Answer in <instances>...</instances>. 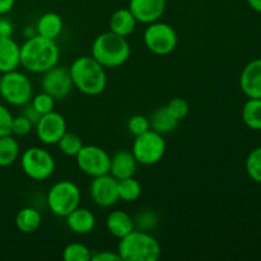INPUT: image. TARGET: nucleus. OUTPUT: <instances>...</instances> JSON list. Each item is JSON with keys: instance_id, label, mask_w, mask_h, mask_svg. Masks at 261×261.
Returning <instances> with one entry per match:
<instances>
[{"instance_id": "aec40b11", "label": "nucleus", "mask_w": 261, "mask_h": 261, "mask_svg": "<svg viewBox=\"0 0 261 261\" xmlns=\"http://www.w3.org/2000/svg\"><path fill=\"white\" fill-rule=\"evenodd\" d=\"M109 24L111 32L127 38L137 28L138 20L135 19L129 8H121L112 13Z\"/></svg>"}, {"instance_id": "c756f323", "label": "nucleus", "mask_w": 261, "mask_h": 261, "mask_svg": "<svg viewBox=\"0 0 261 261\" xmlns=\"http://www.w3.org/2000/svg\"><path fill=\"white\" fill-rule=\"evenodd\" d=\"M246 172L255 182L261 184V147L255 148L246 158Z\"/></svg>"}, {"instance_id": "c85d7f7f", "label": "nucleus", "mask_w": 261, "mask_h": 261, "mask_svg": "<svg viewBox=\"0 0 261 261\" xmlns=\"http://www.w3.org/2000/svg\"><path fill=\"white\" fill-rule=\"evenodd\" d=\"M63 259L65 261H91L92 251L86 245L73 242L63 250Z\"/></svg>"}, {"instance_id": "f257e3e1", "label": "nucleus", "mask_w": 261, "mask_h": 261, "mask_svg": "<svg viewBox=\"0 0 261 261\" xmlns=\"http://www.w3.org/2000/svg\"><path fill=\"white\" fill-rule=\"evenodd\" d=\"M60 60V48L56 40L36 35L25 38L20 45V66L25 71L42 74L58 65Z\"/></svg>"}, {"instance_id": "423d86ee", "label": "nucleus", "mask_w": 261, "mask_h": 261, "mask_svg": "<svg viewBox=\"0 0 261 261\" xmlns=\"http://www.w3.org/2000/svg\"><path fill=\"white\" fill-rule=\"evenodd\" d=\"M82 193L75 182L61 180L54 184L46 196L48 209L55 216L65 218L70 212L81 205Z\"/></svg>"}, {"instance_id": "7c9ffc66", "label": "nucleus", "mask_w": 261, "mask_h": 261, "mask_svg": "<svg viewBox=\"0 0 261 261\" xmlns=\"http://www.w3.org/2000/svg\"><path fill=\"white\" fill-rule=\"evenodd\" d=\"M55 102L56 99L53 96H50L46 92H40V93L35 94L31 99L30 103L32 105L33 109L42 116V115L48 114V112L55 110Z\"/></svg>"}, {"instance_id": "f8f14e48", "label": "nucleus", "mask_w": 261, "mask_h": 261, "mask_svg": "<svg viewBox=\"0 0 261 261\" xmlns=\"http://www.w3.org/2000/svg\"><path fill=\"white\" fill-rule=\"evenodd\" d=\"M35 130L41 143L46 145H55L68 132V125L65 117L54 110L40 117L35 125Z\"/></svg>"}, {"instance_id": "5701e85b", "label": "nucleus", "mask_w": 261, "mask_h": 261, "mask_svg": "<svg viewBox=\"0 0 261 261\" xmlns=\"http://www.w3.org/2000/svg\"><path fill=\"white\" fill-rule=\"evenodd\" d=\"M149 122H150V129L160 133V134L165 135V134H168V133L173 132V130L177 127L178 122L180 121L170 114V111L166 109V106H162V107H158V109L150 115Z\"/></svg>"}, {"instance_id": "412c9836", "label": "nucleus", "mask_w": 261, "mask_h": 261, "mask_svg": "<svg viewBox=\"0 0 261 261\" xmlns=\"http://www.w3.org/2000/svg\"><path fill=\"white\" fill-rule=\"evenodd\" d=\"M37 35L50 40H58L64 30V22L60 15L55 12L43 13L36 22Z\"/></svg>"}, {"instance_id": "9d476101", "label": "nucleus", "mask_w": 261, "mask_h": 261, "mask_svg": "<svg viewBox=\"0 0 261 261\" xmlns=\"http://www.w3.org/2000/svg\"><path fill=\"white\" fill-rule=\"evenodd\" d=\"M76 165L84 175L89 177L106 175L110 172V161L111 155L106 149L99 145H83L78 154L75 155Z\"/></svg>"}, {"instance_id": "4c0bfd02", "label": "nucleus", "mask_w": 261, "mask_h": 261, "mask_svg": "<svg viewBox=\"0 0 261 261\" xmlns=\"http://www.w3.org/2000/svg\"><path fill=\"white\" fill-rule=\"evenodd\" d=\"M22 115L24 117H27L28 120H30L31 122H32L33 125L37 124V121L40 120L41 115L38 114L37 111H36L35 109H33V106L31 103H27L23 106V110H22Z\"/></svg>"}, {"instance_id": "72a5a7b5", "label": "nucleus", "mask_w": 261, "mask_h": 261, "mask_svg": "<svg viewBox=\"0 0 261 261\" xmlns=\"http://www.w3.org/2000/svg\"><path fill=\"white\" fill-rule=\"evenodd\" d=\"M33 129H35V125H33L32 122L27 119V117L23 116L22 114L18 115V116L13 117L12 135H14L15 138L25 137V135L30 134Z\"/></svg>"}, {"instance_id": "1a4fd4ad", "label": "nucleus", "mask_w": 261, "mask_h": 261, "mask_svg": "<svg viewBox=\"0 0 261 261\" xmlns=\"http://www.w3.org/2000/svg\"><path fill=\"white\" fill-rule=\"evenodd\" d=\"M166 149H167V143L163 135L150 129L144 134L135 137L132 153L139 165L153 166L162 161L166 154Z\"/></svg>"}, {"instance_id": "7ed1b4c3", "label": "nucleus", "mask_w": 261, "mask_h": 261, "mask_svg": "<svg viewBox=\"0 0 261 261\" xmlns=\"http://www.w3.org/2000/svg\"><path fill=\"white\" fill-rule=\"evenodd\" d=\"M132 55V47L126 37L107 31L94 38L91 56L103 68L114 69L124 65Z\"/></svg>"}, {"instance_id": "ea45409f", "label": "nucleus", "mask_w": 261, "mask_h": 261, "mask_svg": "<svg viewBox=\"0 0 261 261\" xmlns=\"http://www.w3.org/2000/svg\"><path fill=\"white\" fill-rule=\"evenodd\" d=\"M247 4L250 5L252 10L261 13V0H247Z\"/></svg>"}, {"instance_id": "f704fd0d", "label": "nucleus", "mask_w": 261, "mask_h": 261, "mask_svg": "<svg viewBox=\"0 0 261 261\" xmlns=\"http://www.w3.org/2000/svg\"><path fill=\"white\" fill-rule=\"evenodd\" d=\"M13 115L5 105L0 103V137L12 134Z\"/></svg>"}, {"instance_id": "c9c22d12", "label": "nucleus", "mask_w": 261, "mask_h": 261, "mask_svg": "<svg viewBox=\"0 0 261 261\" xmlns=\"http://www.w3.org/2000/svg\"><path fill=\"white\" fill-rule=\"evenodd\" d=\"M91 261H121L117 251H111V250H102L99 252H92Z\"/></svg>"}, {"instance_id": "4468645a", "label": "nucleus", "mask_w": 261, "mask_h": 261, "mask_svg": "<svg viewBox=\"0 0 261 261\" xmlns=\"http://www.w3.org/2000/svg\"><path fill=\"white\" fill-rule=\"evenodd\" d=\"M166 0H129V9L138 23L149 24L162 18L166 10Z\"/></svg>"}, {"instance_id": "a211bd4d", "label": "nucleus", "mask_w": 261, "mask_h": 261, "mask_svg": "<svg viewBox=\"0 0 261 261\" xmlns=\"http://www.w3.org/2000/svg\"><path fill=\"white\" fill-rule=\"evenodd\" d=\"M66 226L69 227L73 233L75 234H88L96 227V217L89 209L87 208H78L74 209L73 212L65 217Z\"/></svg>"}, {"instance_id": "39448f33", "label": "nucleus", "mask_w": 261, "mask_h": 261, "mask_svg": "<svg viewBox=\"0 0 261 261\" xmlns=\"http://www.w3.org/2000/svg\"><path fill=\"white\" fill-rule=\"evenodd\" d=\"M33 97V86L28 75L18 69L0 76V98L14 107L30 103Z\"/></svg>"}, {"instance_id": "20e7f679", "label": "nucleus", "mask_w": 261, "mask_h": 261, "mask_svg": "<svg viewBox=\"0 0 261 261\" xmlns=\"http://www.w3.org/2000/svg\"><path fill=\"white\" fill-rule=\"evenodd\" d=\"M117 254L121 261H157L162 255V247L150 232L133 229L120 239Z\"/></svg>"}, {"instance_id": "a19ab883", "label": "nucleus", "mask_w": 261, "mask_h": 261, "mask_svg": "<svg viewBox=\"0 0 261 261\" xmlns=\"http://www.w3.org/2000/svg\"><path fill=\"white\" fill-rule=\"evenodd\" d=\"M36 35H37L36 27H25L24 30H23V36H24L25 38L33 37V36H36Z\"/></svg>"}, {"instance_id": "e433bc0d", "label": "nucleus", "mask_w": 261, "mask_h": 261, "mask_svg": "<svg viewBox=\"0 0 261 261\" xmlns=\"http://www.w3.org/2000/svg\"><path fill=\"white\" fill-rule=\"evenodd\" d=\"M14 32V25L12 20L0 15V37H12Z\"/></svg>"}, {"instance_id": "0eeeda50", "label": "nucleus", "mask_w": 261, "mask_h": 261, "mask_svg": "<svg viewBox=\"0 0 261 261\" xmlns=\"http://www.w3.org/2000/svg\"><path fill=\"white\" fill-rule=\"evenodd\" d=\"M143 42L148 51L152 54L157 56H166L176 50L178 36L172 25L157 20L147 24L143 33Z\"/></svg>"}, {"instance_id": "4be33fe9", "label": "nucleus", "mask_w": 261, "mask_h": 261, "mask_svg": "<svg viewBox=\"0 0 261 261\" xmlns=\"http://www.w3.org/2000/svg\"><path fill=\"white\" fill-rule=\"evenodd\" d=\"M42 224V216L32 206L22 208L15 216V226L22 233H35Z\"/></svg>"}, {"instance_id": "f3484780", "label": "nucleus", "mask_w": 261, "mask_h": 261, "mask_svg": "<svg viewBox=\"0 0 261 261\" xmlns=\"http://www.w3.org/2000/svg\"><path fill=\"white\" fill-rule=\"evenodd\" d=\"M20 66V45L13 37H0V74Z\"/></svg>"}, {"instance_id": "393cba45", "label": "nucleus", "mask_w": 261, "mask_h": 261, "mask_svg": "<svg viewBox=\"0 0 261 261\" xmlns=\"http://www.w3.org/2000/svg\"><path fill=\"white\" fill-rule=\"evenodd\" d=\"M242 121L249 129L261 130V98H249L245 102Z\"/></svg>"}, {"instance_id": "ddd939ff", "label": "nucleus", "mask_w": 261, "mask_h": 261, "mask_svg": "<svg viewBox=\"0 0 261 261\" xmlns=\"http://www.w3.org/2000/svg\"><path fill=\"white\" fill-rule=\"evenodd\" d=\"M89 195L96 205L111 208L119 201L117 180L110 173L93 177L89 184Z\"/></svg>"}, {"instance_id": "6ab92c4d", "label": "nucleus", "mask_w": 261, "mask_h": 261, "mask_svg": "<svg viewBox=\"0 0 261 261\" xmlns=\"http://www.w3.org/2000/svg\"><path fill=\"white\" fill-rule=\"evenodd\" d=\"M106 228L115 239H122L135 229L133 217L125 211H112L106 218Z\"/></svg>"}, {"instance_id": "6e6552de", "label": "nucleus", "mask_w": 261, "mask_h": 261, "mask_svg": "<svg viewBox=\"0 0 261 261\" xmlns=\"http://www.w3.org/2000/svg\"><path fill=\"white\" fill-rule=\"evenodd\" d=\"M55 167L54 155L42 147H31L20 155V168L33 181L47 180L55 172Z\"/></svg>"}, {"instance_id": "dca6fc26", "label": "nucleus", "mask_w": 261, "mask_h": 261, "mask_svg": "<svg viewBox=\"0 0 261 261\" xmlns=\"http://www.w3.org/2000/svg\"><path fill=\"white\" fill-rule=\"evenodd\" d=\"M138 161L135 160L132 150H119L111 155L110 161V175L116 180L133 177L138 170Z\"/></svg>"}, {"instance_id": "2f4dec72", "label": "nucleus", "mask_w": 261, "mask_h": 261, "mask_svg": "<svg viewBox=\"0 0 261 261\" xmlns=\"http://www.w3.org/2000/svg\"><path fill=\"white\" fill-rule=\"evenodd\" d=\"M127 130L134 137H138L140 134H144L145 132L150 130V122L149 117L144 116V115H133V116L129 117L126 124Z\"/></svg>"}, {"instance_id": "a878e982", "label": "nucleus", "mask_w": 261, "mask_h": 261, "mask_svg": "<svg viewBox=\"0 0 261 261\" xmlns=\"http://www.w3.org/2000/svg\"><path fill=\"white\" fill-rule=\"evenodd\" d=\"M117 194H119V200L125 203H134L142 195V185L134 176L121 178L117 180Z\"/></svg>"}, {"instance_id": "cd10ccee", "label": "nucleus", "mask_w": 261, "mask_h": 261, "mask_svg": "<svg viewBox=\"0 0 261 261\" xmlns=\"http://www.w3.org/2000/svg\"><path fill=\"white\" fill-rule=\"evenodd\" d=\"M135 229L144 232L154 231L160 223V217L152 209H143L133 217Z\"/></svg>"}, {"instance_id": "58836bf2", "label": "nucleus", "mask_w": 261, "mask_h": 261, "mask_svg": "<svg viewBox=\"0 0 261 261\" xmlns=\"http://www.w3.org/2000/svg\"><path fill=\"white\" fill-rule=\"evenodd\" d=\"M15 0H0V15H5L14 8Z\"/></svg>"}, {"instance_id": "f03ea898", "label": "nucleus", "mask_w": 261, "mask_h": 261, "mask_svg": "<svg viewBox=\"0 0 261 261\" xmlns=\"http://www.w3.org/2000/svg\"><path fill=\"white\" fill-rule=\"evenodd\" d=\"M74 88L86 96H98L107 87L106 68L92 56H79L69 66Z\"/></svg>"}, {"instance_id": "2eb2a0df", "label": "nucleus", "mask_w": 261, "mask_h": 261, "mask_svg": "<svg viewBox=\"0 0 261 261\" xmlns=\"http://www.w3.org/2000/svg\"><path fill=\"white\" fill-rule=\"evenodd\" d=\"M240 87L247 98H261V58L254 59L242 69Z\"/></svg>"}, {"instance_id": "b1692460", "label": "nucleus", "mask_w": 261, "mask_h": 261, "mask_svg": "<svg viewBox=\"0 0 261 261\" xmlns=\"http://www.w3.org/2000/svg\"><path fill=\"white\" fill-rule=\"evenodd\" d=\"M20 147L14 135L0 137V167L12 166L19 158Z\"/></svg>"}, {"instance_id": "473e14b6", "label": "nucleus", "mask_w": 261, "mask_h": 261, "mask_svg": "<svg viewBox=\"0 0 261 261\" xmlns=\"http://www.w3.org/2000/svg\"><path fill=\"white\" fill-rule=\"evenodd\" d=\"M166 109L170 111V114L172 115L173 117H176L178 121H181V120L185 119V117L188 116L190 106H189L186 99L176 97V98H172L171 101H168V103L166 105Z\"/></svg>"}, {"instance_id": "bb28decb", "label": "nucleus", "mask_w": 261, "mask_h": 261, "mask_svg": "<svg viewBox=\"0 0 261 261\" xmlns=\"http://www.w3.org/2000/svg\"><path fill=\"white\" fill-rule=\"evenodd\" d=\"M56 145H58L59 150H60L64 155H68V157H75V155L79 153V150L83 148L84 143L78 134L66 132L65 134L61 137V139L59 140Z\"/></svg>"}, {"instance_id": "9b49d317", "label": "nucleus", "mask_w": 261, "mask_h": 261, "mask_svg": "<svg viewBox=\"0 0 261 261\" xmlns=\"http://www.w3.org/2000/svg\"><path fill=\"white\" fill-rule=\"evenodd\" d=\"M41 88L43 92L53 96L55 99H64L70 94L73 87L69 68L61 65H55L42 73L41 78Z\"/></svg>"}]
</instances>
